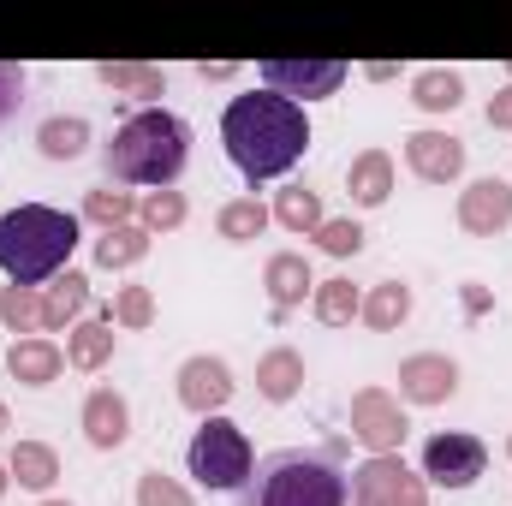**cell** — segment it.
Listing matches in <instances>:
<instances>
[{"label": "cell", "instance_id": "cell-1", "mask_svg": "<svg viewBox=\"0 0 512 506\" xmlns=\"http://www.w3.org/2000/svg\"><path fill=\"white\" fill-rule=\"evenodd\" d=\"M221 149L245 185L286 179L310 149V114L274 90H245L221 108Z\"/></svg>", "mask_w": 512, "mask_h": 506}, {"label": "cell", "instance_id": "cell-2", "mask_svg": "<svg viewBox=\"0 0 512 506\" xmlns=\"http://www.w3.org/2000/svg\"><path fill=\"white\" fill-rule=\"evenodd\" d=\"M108 185H143V191H173L185 161H191V126L167 108H137L114 126V143L102 149Z\"/></svg>", "mask_w": 512, "mask_h": 506}, {"label": "cell", "instance_id": "cell-3", "mask_svg": "<svg viewBox=\"0 0 512 506\" xmlns=\"http://www.w3.org/2000/svg\"><path fill=\"white\" fill-rule=\"evenodd\" d=\"M84 221L54 209V203H18L0 215V274L12 286H48L54 274H66V262L78 251Z\"/></svg>", "mask_w": 512, "mask_h": 506}, {"label": "cell", "instance_id": "cell-4", "mask_svg": "<svg viewBox=\"0 0 512 506\" xmlns=\"http://www.w3.org/2000/svg\"><path fill=\"white\" fill-rule=\"evenodd\" d=\"M239 506H346V471L328 453H268L256 459L251 483L239 489Z\"/></svg>", "mask_w": 512, "mask_h": 506}, {"label": "cell", "instance_id": "cell-5", "mask_svg": "<svg viewBox=\"0 0 512 506\" xmlns=\"http://www.w3.org/2000/svg\"><path fill=\"white\" fill-rule=\"evenodd\" d=\"M185 471L209 489V495H239L256 471V447L251 435L233 417H203V429L185 447Z\"/></svg>", "mask_w": 512, "mask_h": 506}, {"label": "cell", "instance_id": "cell-6", "mask_svg": "<svg viewBox=\"0 0 512 506\" xmlns=\"http://www.w3.org/2000/svg\"><path fill=\"white\" fill-rule=\"evenodd\" d=\"M346 501L352 506H429V489L399 453H370L346 477Z\"/></svg>", "mask_w": 512, "mask_h": 506}, {"label": "cell", "instance_id": "cell-7", "mask_svg": "<svg viewBox=\"0 0 512 506\" xmlns=\"http://www.w3.org/2000/svg\"><path fill=\"white\" fill-rule=\"evenodd\" d=\"M256 78H262V90H274V96H286V102L304 108V102L340 96L346 78H352V66L346 60H286V54H274V60L256 66Z\"/></svg>", "mask_w": 512, "mask_h": 506}, {"label": "cell", "instance_id": "cell-8", "mask_svg": "<svg viewBox=\"0 0 512 506\" xmlns=\"http://www.w3.org/2000/svg\"><path fill=\"white\" fill-rule=\"evenodd\" d=\"M483 471H489V447L477 435L447 429V435H429L423 441V471H417L423 483H435V489H471Z\"/></svg>", "mask_w": 512, "mask_h": 506}, {"label": "cell", "instance_id": "cell-9", "mask_svg": "<svg viewBox=\"0 0 512 506\" xmlns=\"http://www.w3.org/2000/svg\"><path fill=\"white\" fill-rule=\"evenodd\" d=\"M346 417H352V441L370 453H399L411 435V417H405L399 393H387V387H358Z\"/></svg>", "mask_w": 512, "mask_h": 506}, {"label": "cell", "instance_id": "cell-10", "mask_svg": "<svg viewBox=\"0 0 512 506\" xmlns=\"http://www.w3.org/2000/svg\"><path fill=\"white\" fill-rule=\"evenodd\" d=\"M173 393H179V405H185L191 417H221V411H227V399L239 393V381H233V364H227V358L197 352V358H185V364H179Z\"/></svg>", "mask_w": 512, "mask_h": 506}, {"label": "cell", "instance_id": "cell-11", "mask_svg": "<svg viewBox=\"0 0 512 506\" xmlns=\"http://www.w3.org/2000/svg\"><path fill=\"white\" fill-rule=\"evenodd\" d=\"M512 227V185L501 173H483L459 191V233L471 239H501Z\"/></svg>", "mask_w": 512, "mask_h": 506}, {"label": "cell", "instance_id": "cell-12", "mask_svg": "<svg viewBox=\"0 0 512 506\" xmlns=\"http://www.w3.org/2000/svg\"><path fill=\"white\" fill-rule=\"evenodd\" d=\"M453 393H459V358L447 352L399 358V405H447Z\"/></svg>", "mask_w": 512, "mask_h": 506}, {"label": "cell", "instance_id": "cell-13", "mask_svg": "<svg viewBox=\"0 0 512 506\" xmlns=\"http://www.w3.org/2000/svg\"><path fill=\"white\" fill-rule=\"evenodd\" d=\"M405 167L423 185H453L465 173V137H453V131H411L405 137Z\"/></svg>", "mask_w": 512, "mask_h": 506}, {"label": "cell", "instance_id": "cell-14", "mask_svg": "<svg viewBox=\"0 0 512 506\" xmlns=\"http://www.w3.org/2000/svg\"><path fill=\"white\" fill-rule=\"evenodd\" d=\"M78 423H84V441L96 447V453H120L131 441V405L120 387H90L84 393V411H78Z\"/></svg>", "mask_w": 512, "mask_h": 506}, {"label": "cell", "instance_id": "cell-15", "mask_svg": "<svg viewBox=\"0 0 512 506\" xmlns=\"http://www.w3.org/2000/svg\"><path fill=\"white\" fill-rule=\"evenodd\" d=\"M262 286H268V310H274V322H286L310 292H316V268H310V256L304 251H274L262 262Z\"/></svg>", "mask_w": 512, "mask_h": 506}, {"label": "cell", "instance_id": "cell-16", "mask_svg": "<svg viewBox=\"0 0 512 506\" xmlns=\"http://www.w3.org/2000/svg\"><path fill=\"white\" fill-rule=\"evenodd\" d=\"M66 370V346L48 340V334H30V340H12L6 346V376L18 387H54Z\"/></svg>", "mask_w": 512, "mask_h": 506}, {"label": "cell", "instance_id": "cell-17", "mask_svg": "<svg viewBox=\"0 0 512 506\" xmlns=\"http://www.w3.org/2000/svg\"><path fill=\"white\" fill-rule=\"evenodd\" d=\"M84 310H90V280L78 268H66L42 286V334H72L84 322Z\"/></svg>", "mask_w": 512, "mask_h": 506}, {"label": "cell", "instance_id": "cell-18", "mask_svg": "<svg viewBox=\"0 0 512 506\" xmlns=\"http://www.w3.org/2000/svg\"><path fill=\"white\" fill-rule=\"evenodd\" d=\"M96 84L114 90V96L143 102V108H161V96H167V72L149 66V60H102L96 66Z\"/></svg>", "mask_w": 512, "mask_h": 506}, {"label": "cell", "instance_id": "cell-19", "mask_svg": "<svg viewBox=\"0 0 512 506\" xmlns=\"http://www.w3.org/2000/svg\"><path fill=\"white\" fill-rule=\"evenodd\" d=\"M346 197L352 209H382L393 197V155L387 149H358L346 167Z\"/></svg>", "mask_w": 512, "mask_h": 506}, {"label": "cell", "instance_id": "cell-20", "mask_svg": "<svg viewBox=\"0 0 512 506\" xmlns=\"http://www.w3.org/2000/svg\"><path fill=\"white\" fill-rule=\"evenodd\" d=\"M256 393H262L268 405L298 399V393H304V352H298V346H268V352L256 358Z\"/></svg>", "mask_w": 512, "mask_h": 506}, {"label": "cell", "instance_id": "cell-21", "mask_svg": "<svg viewBox=\"0 0 512 506\" xmlns=\"http://www.w3.org/2000/svg\"><path fill=\"white\" fill-rule=\"evenodd\" d=\"M114 316L102 310V316H90V322H78L72 334H66V364L72 370H84V376H96V370H108L114 364Z\"/></svg>", "mask_w": 512, "mask_h": 506}, {"label": "cell", "instance_id": "cell-22", "mask_svg": "<svg viewBox=\"0 0 512 506\" xmlns=\"http://www.w3.org/2000/svg\"><path fill=\"white\" fill-rule=\"evenodd\" d=\"M268 215H274V227H286V233H298V239H316L322 221H328L322 191H310V185H280L274 203H268Z\"/></svg>", "mask_w": 512, "mask_h": 506}, {"label": "cell", "instance_id": "cell-23", "mask_svg": "<svg viewBox=\"0 0 512 506\" xmlns=\"http://www.w3.org/2000/svg\"><path fill=\"white\" fill-rule=\"evenodd\" d=\"M6 477H12L18 489L48 495V489L60 483V453H54L48 441H12V453H6Z\"/></svg>", "mask_w": 512, "mask_h": 506}, {"label": "cell", "instance_id": "cell-24", "mask_svg": "<svg viewBox=\"0 0 512 506\" xmlns=\"http://www.w3.org/2000/svg\"><path fill=\"white\" fill-rule=\"evenodd\" d=\"M90 120L84 114H48L42 126H36V155L42 161H78V155H90Z\"/></svg>", "mask_w": 512, "mask_h": 506}, {"label": "cell", "instance_id": "cell-25", "mask_svg": "<svg viewBox=\"0 0 512 506\" xmlns=\"http://www.w3.org/2000/svg\"><path fill=\"white\" fill-rule=\"evenodd\" d=\"M358 310H364V286H352L346 274L316 280V292H310V316H316L322 328H352Z\"/></svg>", "mask_w": 512, "mask_h": 506}, {"label": "cell", "instance_id": "cell-26", "mask_svg": "<svg viewBox=\"0 0 512 506\" xmlns=\"http://www.w3.org/2000/svg\"><path fill=\"white\" fill-rule=\"evenodd\" d=\"M358 322H364V328H376V334L405 328V322H411V286H405V280H376V286L364 292Z\"/></svg>", "mask_w": 512, "mask_h": 506}, {"label": "cell", "instance_id": "cell-27", "mask_svg": "<svg viewBox=\"0 0 512 506\" xmlns=\"http://www.w3.org/2000/svg\"><path fill=\"white\" fill-rule=\"evenodd\" d=\"M268 203H256V197H227L221 209H215V233L227 239V245H256L262 233H268Z\"/></svg>", "mask_w": 512, "mask_h": 506}, {"label": "cell", "instance_id": "cell-28", "mask_svg": "<svg viewBox=\"0 0 512 506\" xmlns=\"http://www.w3.org/2000/svg\"><path fill=\"white\" fill-rule=\"evenodd\" d=\"M411 102H417L423 114H453V108L465 102V78L447 72V66H423V72L411 78Z\"/></svg>", "mask_w": 512, "mask_h": 506}, {"label": "cell", "instance_id": "cell-29", "mask_svg": "<svg viewBox=\"0 0 512 506\" xmlns=\"http://www.w3.org/2000/svg\"><path fill=\"white\" fill-rule=\"evenodd\" d=\"M78 221H90V227H102V233L131 227V221H137V197H131L126 185H96V191H84V215H78Z\"/></svg>", "mask_w": 512, "mask_h": 506}, {"label": "cell", "instance_id": "cell-30", "mask_svg": "<svg viewBox=\"0 0 512 506\" xmlns=\"http://www.w3.org/2000/svg\"><path fill=\"white\" fill-rule=\"evenodd\" d=\"M149 256V233L131 221V227H114V233H102L96 239V268H108V274H120V268H137Z\"/></svg>", "mask_w": 512, "mask_h": 506}, {"label": "cell", "instance_id": "cell-31", "mask_svg": "<svg viewBox=\"0 0 512 506\" xmlns=\"http://www.w3.org/2000/svg\"><path fill=\"white\" fill-rule=\"evenodd\" d=\"M185 215H191L185 191H143V197H137V227H143L149 239H155V233L185 227Z\"/></svg>", "mask_w": 512, "mask_h": 506}, {"label": "cell", "instance_id": "cell-32", "mask_svg": "<svg viewBox=\"0 0 512 506\" xmlns=\"http://www.w3.org/2000/svg\"><path fill=\"white\" fill-rule=\"evenodd\" d=\"M0 322L6 334L30 340L42 328V286H0Z\"/></svg>", "mask_w": 512, "mask_h": 506}, {"label": "cell", "instance_id": "cell-33", "mask_svg": "<svg viewBox=\"0 0 512 506\" xmlns=\"http://www.w3.org/2000/svg\"><path fill=\"white\" fill-rule=\"evenodd\" d=\"M108 316H114V328L143 334V328L155 322V292H149V286H120V292H114V304H108Z\"/></svg>", "mask_w": 512, "mask_h": 506}, {"label": "cell", "instance_id": "cell-34", "mask_svg": "<svg viewBox=\"0 0 512 506\" xmlns=\"http://www.w3.org/2000/svg\"><path fill=\"white\" fill-rule=\"evenodd\" d=\"M137 506H197V501H191V489H185L179 477L143 471V477H137Z\"/></svg>", "mask_w": 512, "mask_h": 506}, {"label": "cell", "instance_id": "cell-35", "mask_svg": "<svg viewBox=\"0 0 512 506\" xmlns=\"http://www.w3.org/2000/svg\"><path fill=\"white\" fill-rule=\"evenodd\" d=\"M364 239H370V233H364V227H358L352 215H340V221L328 215V221H322V233H316V245H322L328 256H340V262H346V256H358V251H364Z\"/></svg>", "mask_w": 512, "mask_h": 506}, {"label": "cell", "instance_id": "cell-36", "mask_svg": "<svg viewBox=\"0 0 512 506\" xmlns=\"http://www.w3.org/2000/svg\"><path fill=\"white\" fill-rule=\"evenodd\" d=\"M18 102H24V72L18 66H0V126L18 114Z\"/></svg>", "mask_w": 512, "mask_h": 506}, {"label": "cell", "instance_id": "cell-37", "mask_svg": "<svg viewBox=\"0 0 512 506\" xmlns=\"http://www.w3.org/2000/svg\"><path fill=\"white\" fill-rule=\"evenodd\" d=\"M483 114H489V126H495V131H512V84L489 96V108H483Z\"/></svg>", "mask_w": 512, "mask_h": 506}, {"label": "cell", "instance_id": "cell-38", "mask_svg": "<svg viewBox=\"0 0 512 506\" xmlns=\"http://www.w3.org/2000/svg\"><path fill=\"white\" fill-rule=\"evenodd\" d=\"M197 78H203V84H227V78H239V66H233V60H203Z\"/></svg>", "mask_w": 512, "mask_h": 506}, {"label": "cell", "instance_id": "cell-39", "mask_svg": "<svg viewBox=\"0 0 512 506\" xmlns=\"http://www.w3.org/2000/svg\"><path fill=\"white\" fill-rule=\"evenodd\" d=\"M465 310H471V316H483V310H489V292H483L477 280H465Z\"/></svg>", "mask_w": 512, "mask_h": 506}, {"label": "cell", "instance_id": "cell-40", "mask_svg": "<svg viewBox=\"0 0 512 506\" xmlns=\"http://www.w3.org/2000/svg\"><path fill=\"white\" fill-rule=\"evenodd\" d=\"M364 78H376V84H387V78H399V66H387V60H376V66H364Z\"/></svg>", "mask_w": 512, "mask_h": 506}, {"label": "cell", "instance_id": "cell-41", "mask_svg": "<svg viewBox=\"0 0 512 506\" xmlns=\"http://www.w3.org/2000/svg\"><path fill=\"white\" fill-rule=\"evenodd\" d=\"M6 429H12V411H6V399H0V435H6Z\"/></svg>", "mask_w": 512, "mask_h": 506}, {"label": "cell", "instance_id": "cell-42", "mask_svg": "<svg viewBox=\"0 0 512 506\" xmlns=\"http://www.w3.org/2000/svg\"><path fill=\"white\" fill-rule=\"evenodd\" d=\"M6 489H12V477H6V465H0V495H6Z\"/></svg>", "mask_w": 512, "mask_h": 506}, {"label": "cell", "instance_id": "cell-43", "mask_svg": "<svg viewBox=\"0 0 512 506\" xmlns=\"http://www.w3.org/2000/svg\"><path fill=\"white\" fill-rule=\"evenodd\" d=\"M36 506H72V501H36Z\"/></svg>", "mask_w": 512, "mask_h": 506}, {"label": "cell", "instance_id": "cell-44", "mask_svg": "<svg viewBox=\"0 0 512 506\" xmlns=\"http://www.w3.org/2000/svg\"><path fill=\"white\" fill-rule=\"evenodd\" d=\"M507 453H512V441H507Z\"/></svg>", "mask_w": 512, "mask_h": 506}]
</instances>
